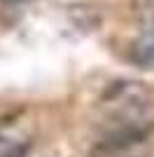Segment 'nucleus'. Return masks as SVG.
<instances>
[{
	"instance_id": "f257e3e1",
	"label": "nucleus",
	"mask_w": 154,
	"mask_h": 157,
	"mask_svg": "<svg viewBox=\"0 0 154 157\" xmlns=\"http://www.w3.org/2000/svg\"><path fill=\"white\" fill-rule=\"evenodd\" d=\"M145 59H147V61H154V42L147 47V54H145Z\"/></svg>"
}]
</instances>
